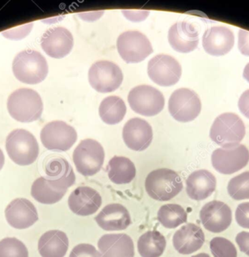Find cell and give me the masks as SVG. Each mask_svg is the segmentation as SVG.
Returning <instances> with one entry per match:
<instances>
[{"instance_id": "6da1fadb", "label": "cell", "mask_w": 249, "mask_h": 257, "mask_svg": "<svg viewBox=\"0 0 249 257\" xmlns=\"http://www.w3.org/2000/svg\"><path fill=\"white\" fill-rule=\"evenodd\" d=\"M12 70L20 82L36 85L45 80L48 67L46 59L40 52L27 49L16 55L12 64Z\"/></svg>"}, {"instance_id": "7a4b0ae2", "label": "cell", "mask_w": 249, "mask_h": 257, "mask_svg": "<svg viewBox=\"0 0 249 257\" xmlns=\"http://www.w3.org/2000/svg\"><path fill=\"white\" fill-rule=\"evenodd\" d=\"M8 110L11 116L20 122L37 121L43 111L40 95L30 88H20L8 99Z\"/></svg>"}, {"instance_id": "3957f363", "label": "cell", "mask_w": 249, "mask_h": 257, "mask_svg": "<svg viewBox=\"0 0 249 257\" xmlns=\"http://www.w3.org/2000/svg\"><path fill=\"white\" fill-rule=\"evenodd\" d=\"M183 182L178 173L168 168L151 171L145 180V189L152 199L167 201L178 195L183 189Z\"/></svg>"}, {"instance_id": "277c9868", "label": "cell", "mask_w": 249, "mask_h": 257, "mask_svg": "<svg viewBox=\"0 0 249 257\" xmlns=\"http://www.w3.org/2000/svg\"><path fill=\"white\" fill-rule=\"evenodd\" d=\"M6 149L9 158L21 166L34 163L39 153L36 138L24 129H16L9 134L6 139Z\"/></svg>"}, {"instance_id": "5b68a950", "label": "cell", "mask_w": 249, "mask_h": 257, "mask_svg": "<svg viewBox=\"0 0 249 257\" xmlns=\"http://www.w3.org/2000/svg\"><path fill=\"white\" fill-rule=\"evenodd\" d=\"M244 135V122L232 112H225L217 117L210 130V138L222 147L238 145Z\"/></svg>"}, {"instance_id": "8992f818", "label": "cell", "mask_w": 249, "mask_h": 257, "mask_svg": "<svg viewBox=\"0 0 249 257\" xmlns=\"http://www.w3.org/2000/svg\"><path fill=\"white\" fill-rule=\"evenodd\" d=\"M104 157L102 146L92 139L81 141L72 154L77 171L85 177H91L99 172L104 165Z\"/></svg>"}, {"instance_id": "52a82bcc", "label": "cell", "mask_w": 249, "mask_h": 257, "mask_svg": "<svg viewBox=\"0 0 249 257\" xmlns=\"http://www.w3.org/2000/svg\"><path fill=\"white\" fill-rule=\"evenodd\" d=\"M116 47L121 58L127 64L141 62L153 52L147 37L137 31H126L120 34Z\"/></svg>"}, {"instance_id": "ba28073f", "label": "cell", "mask_w": 249, "mask_h": 257, "mask_svg": "<svg viewBox=\"0 0 249 257\" xmlns=\"http://www.w3.org/2000/svg\"><path fill=\"white\" fill-rule=\"evenodd\" d=\"M128 101L133 111L144 116L157 115L164 106V96L161 91L147 85L132 88L128 94Z\"/></svg>"}, {"instance_id": "9c48e42d", "label": "cell", "mask_w": 249, "mask_h": 257, "mask_svg": "<svg viewBox=\"0 0 249 257\" xmlns=\"http://www.w3.org/2000/svg\"><path fill=\"white\" fill-rule=\"evenodd\" d=\"M202 109L198 94L189 88H179L172 93L169 100L172 116L180 122H189L197 118Z\"/></svg>"}, {"instance_id": "30bf717a", "label": "cell", "mask_w": 249, "mask_h": 257, "mask_svg": "<svg viewBox=\"0 0 249 257\" xmlns=\"http://www.w3.org/2000/svg\"><path fill=\"white\" fill-rule=\"evenodd\" d=\"M122 81V70L119 66L111 61H98L89 69V83L98 92L110 93L116 91Z\"/></svg>"}, {"instance_id": "8fae6325", "label": "cell", "mask_w": 249, "mask_h": 257, "mask_svg": "<svg viewBox=\"0 0 249 257\" xmlns=\"http://www.w3.org/2000/svg\"><path fill=\"white\" fill-rule=\"evenodd\" d=\"M42 145L48 150L65 152L69 150L77 140V133L72 126L64 121L48 123L41 131Z\"/></svg>"}, {"instance_id": "7c38bea8", "label": "cell", "mask_w": 249, "mask_h": 257, "mask_svg": "<svg viewBox=\"0 0 249 257\" xmlns=\"http://www.w3.org/2000/svg\"><path fill=\"white\" fill-rule=\"evenodd\" d=\"M248 162V150L241 144L217 149L211 155L213 167L222 174H234L244 168Z\"/></svg>"}, {"instance_id": "4fadbf2b", "label": "cell", "mask_w": 249, "mask_h": 257, "mask_svg": "<svg viewBox=\"0 0 249 257\" xmlns=\"http://www.w3.org/2000/svg\"><path fill=\"white\" fill-rule=\"evenodd\" d=\"M148 76L152 82L162 87H169L178 83L181 79V64L173 57L158 55L148 63Z\"/></svg>"}, {"instance_id": "5bb4252c", "label": "cell", "mask_w": 249, "mask_h": 257, "mask_svg": "<svg viewBox=\"0 0 249 257\" xmlns=\"http://www.w3.org/2000/svg\"><path fill=\"white\" fill-rule=\"evenodd\" d=\"M199 216L205 229L213 233L225 231L232 222V210L229 206L216 200L205 204L201 209Z\"/></svg>"}, {"instance_id": "9a60e30c", "label": "cell", "mask_w": 249, "mask_h": 257, "mask_svg": "<svg viewBox=\"0 0 249 257\" xmlns=\"http://www.w3.org/2000/svg\"><path fill=\"white\" fill-rule=\"evenodd\" d=\"M73 43L72 34L62 27L48 30L41 40V46L44 52L56 59L69 55L73 47Z\"/></svg>"}, {"instance_id": "2e32d148", "label": "cell", "mask_w": 249, "mask_h": 257, "mask_svg": "<svg viewBox=\"0 0 249 257\" xmlns=\"http://www.w3.org/2000/svg\"><path fill=\"white\" fill-rule=\"evenodd\" d=\"M152 127L149 123L140 118L128 120L122 130V138L125 145L134 151H143L152 141Z\"/></svg>"}, {"instance_id": "e0dca14e", "label": "cell", "mask_w": 249, "mask_h": 257, "mask_svg": "<svg viewBox=\"0 0 249 257\" xmlns=\"http://www.w3.org/2000/svg\"><path fill=\"white\" fill-rule=\"evenodd\" d=\"M8 223L15 228L25 229L36 223L39 219L34 204L26 198H16L5 210Z\"/></svg>"}, {"instance_id": "ac0fdd59", "label": "cell", "mask_w": 249, "mask_h": 257, "mask_svg": "<svg viewBox=\"0 0 249 257\" xmlns=\"http://www.w3.org/2000/svg\"><path fill=\"white\" fill-rule=\"evenodd\" d=\"M47 181L54 189L59 191H67L73 186L75 176L69 162L62 157H53L45 165Z\"/></svg>"}, {"instance_id": "d6986e66", "label": "cell", "mask_w": 249, "mask_h": 257, "mask_svg": "<svg viewBox=\"0 0 249 257\" xmlns=\"http://www.w3.org/2000/svg\"><path fill=\"white\" fill-rule=\"evenodd\" d=\"M235 43L233 33L225 27H212L202 37V46L208 55L223 56L230 52Z\"/></svg>"}, {"instance_id": "ffe728a7", "label": "cell", "mask_w": 249, "mask_h": 257, "mask_svg": "<svg viewBox=\"0 0 249 257\" xmlns=\"http://www.w3.org/2000/svg\"><path fill=\"white\" fill-rule=\"evenodd\" d=\"M102 204L99 192L89 186L76 188L68 198V205L72 213L78 216H90L98 211Z\"/></svg>"}, {"instance_id": "44dd1931", "label": "cell", "mask_w": 249, "mask_h": 257, "mask_svg": "<svg viewBox=\"0 0 249 257\" xmlns=\"http://www.w3.org/2000/svg\"><path fill=\"white\" fill-rule=\"evenodd\" d=\"M168 37L172 49L181 53L193 52L199 45V33L189 22H179L172 25Z\"/></svg>"}, {"instance_id": "7402d4cb", "label": "cell", "mask_w": 249, "mask_h": 257, "mask_svg": "<svg viewBox=\"0 0 249 257\" xmlns=\"http://www.w3.org/2000/svg\"><path fill=\"white\" fill-rule=\"evenodd\" d=\"M101 257H134V242L126 234H107L98 242Z\"/></svg>"}, {"instance_id": "603a6c76", "label": "cell", "mask_w": 249, "mask_h": 257, "mask_svg": "<svg viewBox=\"0 0 249 257\" xmlns=\"http://www.w3.org/2000/svg\"><path fill=\"white\" fill-rule=\"evenodd\" d=\"M172 242L179 253L189 255L202 247L205 242V234L200 227L188 223L175 233Z\"/></svg>"}, {"instance_id": "cb8c5ba5", "label": "cell", "mask_w": 249, "mask_h": 257, "mask_svg": "<svg viewBox=\"0 0 249 257\" xmlns=\"http://www.w3.org/2000/svg\"><path fill=\"white\" fill-rule=\"evenodd\" d=\"M95 219L98 225L105 231L125 230L131 223L129 212L120 204L105 206Z\"/></svg>"}, {"instance_id": "d4e9b609", "label": "cell", "mask_w": 249, "mask_h": 257, "mask_svg": "<svg viewBox=\"0 0 249 257\" xmlns=\"http://www.w3.org/2000/svg\"><path fill=\"white\" fill-rule=\"evenodd\" d=\"M215 177L207 170H199L192 173L186 180L187 195L195 201L206 199L216 189Z\"/></svg>"}, {"instance_id": "484cf974", "label": "cell", "mask_w": 249, "mask_h": 257, "mask_svg": "<svg viewBox=\"0 0 249 257\" xmlns=\"http://www.w3.org/2000/svg\"><path fill=\"white\" fill-rule=\"evenodd\" d=\"M69 247L66 233L60 230H50L39 240L38 249L42 257H64Z\"/></svg>"}, {"instance_id": "4316f807", "label": "cell", "mask_w": 249, "mask_h": 257, "mask_svg": "<svg viewBox=\"0 0 249 257\" xmlns=\"http://www.w3.org/2000/svg\"><path fill=\"white\" fill-rule=\"evenodd\" d=\"M108 177L115 184H128L136 176L134 164L128 158L114 156L110 159L107 168Z\"/></svg>"}, {"instance_id": "83f0119b", "label": "cell", "mask_w": 249, "mask_h": 257, "mask_svg": "<svg viewBox=\"0 0 249 257\" xmlns=\"http://www.w3.org/2000/svg\"><path fill=\"white\" fill-rule=\"evenodd\" d=\"M165 246V238L156 230L146 231L137 241V249L142 257H160Z\"/></svg>"}, {"instance_id": "f1b7e54d", "label": "cell", "mask_w": 249, "mask_h": 257, "mask_svg": "<svg viewBox=\"0 0 249 257\" xmlns=\"http://www.w3.org/2000/svg\"><path fill=\"white\" fill-rule=\"evenodd\" d=\"M126 113L125 102L117 96L106 97L99 106V115L104 122L116 124L122 121Z\"/></svg>"}, {"instance_id": "f546056e", "label": "cell", "mask_w": 249, "mask_h": 257, "mask_svg": "<svg viewBox=\"0 0 249 257\" xmlns=\"http://www.w3.org/2000/svg\"><path fill=\"white\" fill-rule=\"evenodd\" d=\"M66 191L54 189L47 181L45 177H41L33 182L31 187V195L38 202L44 204H53L63 198Z\"/></svg>"}, {"instance_id": "4dcf8cb0", "label": "cell", "mask_w": 249, "mask_h": 257, "mask_svg": "<svg viewBox=\"0 0 249 257\" xmlns=\"http://www.w3.org/2000/svg\"><path fill=\"white\" fill-rule=\"evenodd\" d=\"M157 219L164 228H175L187 222V213L179 204H164L158 210Z\"/></svg>"}, {"instance_id": "1f68e13d", "label": "cell", "mask_w": 249, "mask_h": 257, "mask_svg": "<svg viewBox=\"0 0 249 257\" xmlns=\"http://www.w3.org/2000/svg\"><path fill=\"white\" fill-rule=\"evenodd\" d=\"M228 193L234 200L249 199V171L233 177L227 186Z\"/></svg>"}, {"instance_id": "d6a6232c", "label": "cell", "mask_w": 249, "mask_h": 257, "mask_svg": "<svg viewBox=\"0 0 249 257\" xmlns=\"http://www.w3.org/2000/svg\"><path fill=\"white\" fill-rule=\"evenodd\" d=\"M0 257H29L28 249L18 239L6 237L0 240Z\"/></svg>"}, {"instance_id": "836d02e7", "label": "cell", "mask_w": 249, "mask_h": 257, "mask_svg": "<svg viewBox=\"0 0 249 257\" xmlns=\"http://www.w3.org/2000/svg\"><path fill=\"white\" fill-rule=\"evenodd\" d=\"M210 249L214 257H237L236 248L233 243L223 237L212 238Z\"/></svg>"}, {"instance_id": "e575fe53", "label": "cell", "mask_w": 249, "mask_h": 257, "mask_svg": "<svg viewBox=\"0 0 249 257\" xmlns=\"http://www.w3.org/2000/svg\"><path fill=\"white\" fill-rule=\"evenodd\" d=\"M69 257H101V253L93 245L80 243L72 249Z\"/></svg>"}, {"instance_id": "d590c367", "label": "cell", "mask_w": 249, "mask_h": 257, "mask_svg": "<svg viewBox=\"0 0 249 257\" xmlns=\"http://www.w3.org/2000/svg\"><path fill=\"white\" fill-rule=\"evenodd\" d=\"M235 220L239 226L249 228V202L238 204L235 210Z\"/></svg>"}, {"instance_id": "8d00e7d4", "label": "cell", "mask_w": 249, "mask_h": 257, "mask_svg": "<svg viewBox=\"0 0 249 257\" xmlns=\"http://www.w3.org/2000/svg\"><path fill=\"white\" fill-rule=\"evenodd\" d=\"M238 48L241 55L249 56V31L242 29L239 30Z\"/></svg>"}, {"instance_id": "74e56055", "label": "cell", "mask_w": 249, "mask_h": 257, "mask_svg": "<svg viewBox=\"0 0 249 257\" xmlns=\"http://www.w3.org/2000/svg\"><path fill=\"white\" fill-rule=\"evenodd\" d=\"M235 241L241 252L249 256V232L241 231L235 237Z\"/></svg>"}, {"instance_id": "f35d334b", "label": "cell", "mask_w": 249, "mask_h": 257, "mask_svg": "<svg viewBox=\"0 0 249 257\" xmlns=\"http://www.w3.org/2000/svg\"><path fill=\"white\" fill-rule=\"evenodd\" d=\"M124 16L131 22H141L145 20L149 16V11H132V10H122Z\"/></svg>"}, {"instance_id": "ab89813d", "label": "cell", "mask_w": 249, "mask_h": 257, "mask_svg": "<svg viewBox=\"0 0 249 257\" xmlns=\"http://www.w3.org/2000/svg\"><path fill=\"white\" fill-rule=\"evenodd\" d=\"M238 109L246 118H249V90L244 91L238 100Z\"/></svg>"}, {"instance_id": "60d3db41", "label": "cell", "mask_w": 249, "mask_h": 257, "mask_svg": "<svg viewBox=\"0 0 249 257\" xmlns=\"http://www.w3.org/2000/svg\"><path fill=\"white\" fill-rule=\"evenodd\" d=\"M103 13H104V12H97L95 13H84V14H79V16L83 20L92 22V21L97 20V19H99L102 16Z\"/></svg>"}, {"instance_id": "b9f144b4", "label": "cell", "mask_w": 249, "mask_h": 257, "mask_svg": "<svg viewBox=\"0 0 249 257\" xmlns=\"http://www.w3.org/2000/svg\"><path fill=\"white\" fill-rule=\"evenodd\" d=\"M243 77L247 82H249V63L244 67V71H243Z\"/></svg>"}, {"instance_id": "7bdbcfd3", "label": "cell", "mask_w": 249, "mask_h": 257, "mask_svg": "<svg viewBox=\"0 0 249 257\" xmlns=\"http://www.w3.org/2000/svg\"><path fill=\"white\" fill-rule=\"evenodd\" d=\"M5 164V156L4 154H3V151H2L1 149H0V171H1L2 168H3V165Z\"/></svg>"}, {"instance_id": "ee69618b", "label": "cell", "mask_w": 249, "mask_h": 257, "mask_svg": "<svg viewBox=\"0 0 249 257\" xmlns=\"http://www.w3.org/2000/svg\"><path fill=\"white\" fill-rule=\"evenodd\" d=\"M191 257H211L208 254L204 253V252H202V253L197 254V255H193Z\"/></svg>"}]
</instances>
